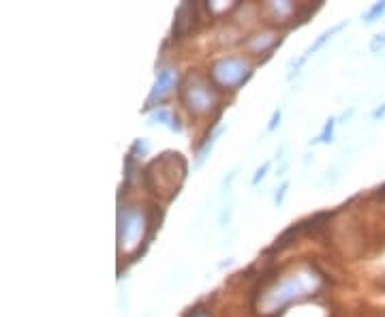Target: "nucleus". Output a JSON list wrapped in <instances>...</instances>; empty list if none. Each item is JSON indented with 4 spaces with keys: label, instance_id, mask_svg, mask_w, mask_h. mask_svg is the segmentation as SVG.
<instances>
[{
    "label": "nucleus",
    "instance_id": "obj_1",
    "mask_svg": "<svg viewBox=\"0 0 385 317\" xmlns=\"http://www.w3.org/2000/svg\"><path fill=\"white\" fill-rule=\"evenodd\" d=\"M347 26H349V20H345V22H340V24L332 26L330 31L321 33V35H319V37L315 39V43H313V45H308V49L304 52V56H302V59H300L298 63H295V73H298V69H300V67H302V65H304V63H306V61L311 59L313 54H317V52H319V49H321V47H323L325 43H328V41H330V39H332V37H334L336 33H340L343 28H347Z\"/></svg>",
    "mask_w": 385,
    "mask_h": 317
},
{
    "label": "nucleus",
    "instance_id": "obj_2",
    "mask_svg": "<svg viewBox=\"0 0 385 317\" xmlns=\"http://www.w3.org/2000/svg\"><path fill=\"white\" fill-rule=\"evenodd\" d=\"M173 82H175V71H173V69H163V71L159 73V77H157L155 86H152L150 99H148V107H152L150 103H152L155 99H161L163 95H167V93L171 91Z\"/></svg>",
    "mask_w": 385,
    "mask_h": 317
},
{
    "label": "nucleus",
    "instance_id": "obj_3",
    "mask_svg": "<svg viewBox=\"0 0 385 317\" xmlns=\"http://www.w3.org/2000/svg\"><path fill=\"white\" fill-rule=\"evenodd\" d=\"M336 125H338V118H328V121H325L323 131H321L311 144H330V141L334 139V129H336Z\"/></svg>",
    "mask_w": 385,
    "mask_h": 317
},
{
    "label": "nucleus",
    "instance_id": "obj_4",
    "mask_svg": "<svg viewBox=\"0 0 385 317\" xmlns=\"http://www.w3.org/2000/svg\"><path fill=\"white\" fill-rule=\"evenodd\" d=\"M385 15V0L383 3H372L364 13H362V20L366 22V24H375L377 20H381Z\"/></svg>",
    "mask_w": 385,
    "mask_h": 317
},
{
    "label": "nucleus",
    "instance_id": "obj_5",
    "mask_svg": "<svg viewBox=\"0 0 385 317\" xmlns=\"http://www.w3.org/2000/svg\"><path fill=\"white\" fill-rule=\"evenodd\" d=\"M368 47H370V52H372V54L383 52V49H385V31H383V33H379V35H375Z\"/></svg>",
    "mask_w": 385,
    "mask_h": 317
},
{
    "label": "nucleus",
    "instance_id": "obj_6",
    "mask_svg": "<svg viewBox=\"0 0 385 317\" xmlns=\"http://www.w3.org/2000/svg\"><path fill=\"white\" fill-rule=\"evenodd\" d=\"M270 165H272V161H265L257 171H255V176H253V185H259L263 178H265V174H268V169H270Z\"/></svg>",
    "mask_w": 385,
    "mask_h": 317
},
{
    "label": "nucleus",
    "instance_id": "obj_7",
    "mask_svg": "<svg viewBox=\"0 0 385 317\" xmlns=\"http://www.w3.org/2000/svg\"><path fill=\"white\" fill-rule=\"evenodd\" d=\"M287 189H289V183L285 180V183L281 185V189L276 191V195H274V204H276V206L283 204V199H285V195H287Z\"/></svg>",
    "mask_w": 385,
    "mask_h": 317
},
{
    "label": "nucleus",
    "instance_id": "obj_8",
    "mask_svg": "<svg viewBox=\"0 0 385 317\" xmlns=\"http://www.w3.org/2000/svg\"><path fill=\"white\" fill-rule=\"evenodd\" d=\"M281 116H283V111L281 109H276L274 114H272V118H270V125H268V133H272L278 125H281Z\"/></svg>",
    "mask_w": 385,
    "mask_h": 317
},
{
    "label": "nucleus",
    "instance_id": "obj_9",
    "mask_svg": "<svg viewBox=\"0 0 385 317\" xmlns=\"http://www.w3.org/2000/svg\"><path fill=\"white\" fill-rule=\"evenodd\" d=\"M381 118H385V103L379 105V107L372 111V121H381Z\"/></svg>",
    "mask_w": 385,
    "mask_h": 317
}]
</instances>
